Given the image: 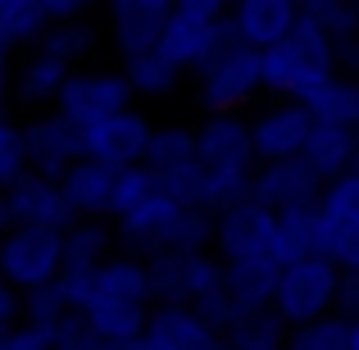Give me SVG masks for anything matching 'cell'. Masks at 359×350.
<instances>
[{
	"label": "cell",
	"instance_id": "obj_1",
	"mask_svg": "<svg viewBox=\"0 0 359 350\" xmlns=\"http://www.w3.org/2000/svg\"><path fill=\"white\" fill-rule=\"evenodd\" d=\"M155 305H159V296H155L150 264L118 250L109 264H100L91 273V296H87V309H82V323L100 342L137 346L146 337V323L155 314Z\"/></svg>",
	"mask_w": 359,
	"mask_h": 350
},
{
	"label": "cell",
	"instance_id": "obj_2",
	"mask_svg": "<svg viewBox=\"0 0 359 350\" xmlns=\"http://www.w3.org/2000/svg\"><path fill=\"white\" fill-rule=\"evenodd\" d=\"M196 146H201V164H205V187H201L205 210L223 214L232 205L250 201L255 173H259L250 114H205L196 123Z\"/></svg>",
	"mask_w": 359,
	"mask_h": 350
},
{
	"label": "cell",
	"instance_id": "obj_3",
	"mask_svg": "<svg viewBox=\"0 0 359 350\" xmlns=\"http://www.w3.org/2000/svg\"><path fill=\"white\" fill-rule=\"evenodd\" d=\"M341 73V55L337 41L300 14V23L291 27V36H282L278 46L264 51V96H282V100H305L318 82Z\"/></svg>",
	"mask_w": 359,
	"mask_h": 350
},
{
	"label": "cell",
	"instance_id": "obj_4",
	"mask_svg": "<svg viewBox=\"0 0 359 350\" xmlns=\"http://www.w3.org/2000/svg\"><path fill=\"white\" fill-rule=\"evenodd\" d=\"M191 91L205 114H241L264 91V51H255L228 27L219 51L191 73Z\"/></svg>",
	"mask_w": 359,
	"mask_h": 350
},
{
	"label": "cell",
	"instance_id": "obj_5",
	"mask_svg": "<svg viewBox=\"0 0 359 350\" xmlns=\"http://www.w3.org/2000/svg\"><path fill=\"white\" fill-rule=\"evenodd\" d=\"M214 255L228 269H287V241H282V219L273 210H264L259 201H241L232 210L219 214L214 223Z\"/></svg>",
	"mask_w": 359,
	"mask_h": 350
},
{
	"label": "cell",
	"instance_id": "obj_6",
	"mask_svg": "<svg viewBox=\"0 0 359 350\" xmlns=\"http://www.w3.org/2000/svg\"><path fill=\"white\" fill-rule=\"evenodd\" d=\"M341 278L346 269L332 264L327 255H305V260H291L278 278V291H273V314L287 323V332L305 323H318V318L337 314V300H341Z\"/></svg>",
	"mask_w": 359,
	"mask_h": 350
},
{
	"label": "cell",
	"instance_id": "obj_7",
	"mask_svg": "<svg viewBox=\"0 0 359 350\" xmlns=\"http://www.w3.org/2000/svg\"><path fill=\"white\" fill-rule=\"evenodd\" d=\"M146 168L155 173L164 196H173L182 205H201L205 164H201V146H196V128H187V123H159L155 141H150Z\"/></svg>",
	"mask_w": 359,
	"mask_h": 350
},
{
	"label": "cell",
	"instance_id": "obj_8",
	"mask_svg": "<svg viewBox=\"0 0 359 350\" xmlns=\"http://www.w3.org/2000/svg\"><path fill=\"white\" fill-rule=\"evenodd\" d=\"M314 250L341 269H359V173L323 187L314 210Z\"/></svg>",
	"mask_w": 359,
	"mask_h": 350
},
{
	"label": "cell",
	"instance_id": "obj_9",
	"mask_svg": "<svg viewBox=\"0 0 359 350\" xmlns=\"http://www.w3.org/2000/svg\"><path fill=\"white\" fill-rule=\"evenodd\" d=\"M132 100H137V91H132L123 64L118 69H73V78L64 82L55 109H60L78 132H87L91 123L118 114V109H132Z\"/></svg>",
	"mask_w": 359,
	"mask_h": 350
},
{
	"label": "cell",
	"instance_id": "obj_10",
	"mask_svg": "<svg viewBox=\"0 0 359 350\" xmlns=\"http://www.w3.org/2000/svg\"><path fill=\"white\" fill-rule=\"evenodd\" d=\"M0 264H5V278L23 296H32L41 287H55L64 278V269H69V260H64V232L14 228L0 241Z\"/></svg>",
	"mask_w": 359,
	"mask_h": 350
},
{
	"label": "cell",
	"instance_id": "obj_11",
	"mask_svg": "<svg viewBox=\"0 0 359 350\" xmlns=\"http://www.w3.org/2000/svg\"><path fill=\"white\" fill-rule=\"evenodd\" d=\"M314 114H309L305 100H264L250 114V137H255V155L259 164H273V159H296L305 155L309 132H314Z\"/></svg>",
	"mask_w": 359,
	"mask_h": 350
},
{
	"label": "cell",
	"instance_id": "obj_12",
	"mask_svg": "<svg viewBox=\"0 0 359 350\" xmlns=\"http://www.w3.org/2000/svg\"><path fill=\"white\" fill-rule=\"evenodd\" d=\"M150 141H155V123L141 114L137 105L118 109V114L91 123L82 132V146H87V159H100L109 168H137L150 159Z\"/></svg>",
	"mask_w": 359,
	"mask_h": 350
},
{
	"label": "cell",
	"instance_id": "obj_13",
	"mask_svg": "<svg viewBox=\"0 0 359 350\" xmlns=\"http://www.w3.org/2000/svg\"><path fill=\"white\" fill-rule=\"evenodd\" d=\"M27 132V164L32 173H46V177H64L73 164L87 159V146H82V132L73 128L60 109H41L23 123Z\"/></svg>",
	"mask_w": 359,
	"mask_h": 350
},
{
	"label": "cell",
	"instance_id": "obj_14",
	"mask_svg": "<svg viewBox=\"0 0 359 350\" xmlns=\"http://www.w3.org/2000/svg\"><path fill=\"white\" fill-rule=\"evenodd\" d=\"M177 0H105V23H109V46L118 60L137 51L159 46Z\"/></svg>",
	"mask_w": 359,
	"mask_h": 350
},
{
	"label": "cell",
	"instance_id": "obj_15",
	"mask_svg": "<svg viewBox=\"0 0 359 350\" xmlns=\"http://www.w3.org/2000/svg\"><path fill=\"white\" fill-rule=\"evenodd\" d=\"M323 177L305 164V159H273V164H259L255 173V201L273 214H291V210H314L318 196H323Z\"/></svg>",
	"mask_w": 359,
	"mask_h": 350
},
{
	"label": "cell",
	"instance_id": "obj_16",
	"mask_svg": "<svg viewBox=\"0 0 359 350\" xmlns=\"http://www.w3.org/2000/svg\"><path fill=\"white\" fill-rule=\"evenodd\" d=\"M137 350H228V337L191 305H155Z\"/></svg>",
	"mask_w": 359,
	"mask_h": 350
},
{
	"label": "cell",
	"instance_id": "obj_17",
	"mask_svg": "<svg viewBox=\"0 0 359 350\" xmlns=\"http://www.w3.org/2000/svg\"><path fill=\"white\" fill-rule=\"evenodd\" d=\"M9 205H14L18 228L69 232L73 223H78L69 196H64V182H60V177H46V173H27L23 182L9 187Z\"/></svg>",
	"mask_w": 359,
	"mask_h": 350
},
{
	"label": "cell",
	"instance_id": "obj_18",
	"mask_svg": "<svg viewBox=\"0 0 359 350\" xmlns=\"http://www.w3.org/2000/svg\"><path fill=\"white\" fill-rule=\"evenodd\" d=\"M223 36H228V18H219V14H196V9H173L164 36H159V46H164V51L173 55L187 73H196L214 51H219Z\"/></svg>",
	"mask_w": 359,
	"mask_h": 350
},
{
	"label": "cell",
	"instance_id": "obj_19",
	"mask_svg": "<svg viewBox=\"0 0 359 350\" xmlns=\"http://www.w3.org/2000/svg\"><path fill=\"white\" fill-rule=\"evenodd\" d=\"M300 23V5H287V0H241V5L228 9V27L250 41L255 51H269L282 36H291V27Z\"/></svg>",
	"mask_w": 359,
	"mask_h": 350
},
{
	"label": "cell",
	"instance_id": "obj_20",
	"mask_svg": "<svg viewBox=\"0 0 359 350\" xmlns=\"http://www.w3.org/2000/svg\"><path fill=\"white\" fill-rule=\"evenodd\" d=\"M60 182H64V196H69V205H73L78 219H109V223H114L118 168L100 164V159H82V164H73Z\"/></svg>",
	"mask_w": 359,
	"mask_h": 350
},
{
	"label": "cell",
	"instance_id": "obj_21",
	"mask_svg": "<svg viewBox=\"0 0 359 350\" xmlns=\"http://www.w3.org/2000/svg\"><path fill=\"white\" fill-rule=\"evenodd\" d=\"M73 78V69L64 60H55V55H46L41 46L36 51H27L23 60H18V78H14V105L32 109V114H41V109H55V100H60L64 82Z\"/></svg>",
	"mask_w": 359,
	"mask_h": 350
},
{
	"label": "cell",
	"instance_id": "obj_22",
	"mask_svg": "<svg viewBox=\"0 0 359 350\" xmlns=\"http://www.w3.org/2000/svg\"><path fill=\"white\" fill-rule=\"evenodd\" d=\"M300 159H305L323 182H337V177L355 173V164H359V137H355V128H346V123H314L309 146H305V155H300Z\"/></svg>",
	"mask_w": 359,
	"mask_h": 350
},
{
	"label": "cell",
	"instance_id": "obj_23",
	"mask_svg": "<svg viewBox=\"0 0 359 350\" xmlns=\"http://www.w3.org/2000/svg\"><path fill=\"white\" fill-rule=\"evenodd\" d=\"M123 73H128L132 91L146 96V100H168L187 78V69L164 51V46H150V51L128 55V60H123Z\"/></svg>",
	"mask_w": 359,
	"mask_h": 350
},
{
	"label": "cell",
	"instance_id": "obj_24",
	"mask_svg": "<svg viewBox=\"0 0 359 350\" xmlns=\"http://www.w3.org/2000/svg\"><path fill=\"white\" fill-rule=\"evenodd\" d=\"M118 250H123L118 228L109 219H78L69 232H64V260H69V269L96 273L100 264H109Z\"/></svg>",
	"mask_w": 359,
	"mask_h": 350
},
{
	"label": "cell",
	"instance_id": "obj_25",
	"mask_svg": "<svg viewBox=\"0 0 359 350\" xmlns=\"http://www.w3.org/2000/svg\"><path fill=\"white\" fill-rule=\"evenodd\" d=\"M309 114L318 123H346V128H359V78L355 73H337V78L318 82L305 96Z\"/></svg>",
	"mask_w": 359,
	"mask_h": 350
},
{
	"label": "cell",
	"instance_id": "obj_26",
	"mask_svg": "<svg viewBox=\"0 0 359 350\" xmlns=\"http://www.w3.org/2000/svg\"><path fill=\"white\" fill-rule=\"evenodd\" d=\"M55 18L46 14L41 0H5L0 5V41L9 51H36L41 36L50 32Z\"/></svg>",
	"mask_w": 359,
	"mask_h": 350
},
{
	"label": "cell",
	"instance_id": "obj_27",
	"mask_svg": "<svg viewBox=\"0 0 359 350\" xmlns=\"http://www.w3.org/2000/svg\"><path fill=\"white\" fill-rule=\"evenodd\" d=\"M96 46H100V32L87 23V18L50 23V32L41 36V51H46V55H55V60H64L69 69H82V60H87Z\"/></svg>",
	"mask_w": 359,
	"mask_h": 350
},
{
	"label": "cell",
	"instance_id": "obj_28",
	"mask_svg": "<svg viewBox=\"0 0 359 350\" xmlns=\"http://www.w3.org/2000/svg\"><path fill=\"white\" fill-rule=\"evenodd\" d=\"M27 173H32V164H27V132H23V123H14L9 109L0 105V191L23 182Z\"/></svg>",
	"mask_w": 359,
	"mask_h": 350
},
{
	"label": "cell",
	"instance_id": "obj_29",
	"mask_svg": "<svg viewBox=\"0 0 359 350\" xmlns=\"http://www.w3.org/2000/svg\"><path fill=\"white\" fill-rule=\"evenodd\" d=\"M287 350H351V318L327 314L318 323H305L287 332Z\"/></svg>",
	"mask_w": 359,
	"mask_h": 350
},
{
	"label": "cell",
	"instance_id": "obj_30",
	"mask_svg": "<svg viewBox=\"0 0 359 350\" xmlns=\"http://www.w3.org/2000/svg\"><path fill=\"white\" fill-rule=\"evenodd\" d=\"M228 350H287V323L273 309L250 314L237 332L228 337Z\"/></svg>",
	"mask_w": 359,
	"mask_h": 350
},
{
	"label": "cell",
	"instance_id": "obj_31",
	"mask_svg": "<svg viewBox=\"0 0 359 350\" xmlns=\"http://www.w3.org/2000/svg\"><path fill=\"white\" fill-rule=\"evenodd\" d=\"M155 191H159V182H155V173H150L146 164H137V168H118V182H114V223L123 219V214L141 210V205H146Z\"/></svg>",
	"mask_w": 359,
	"mask_h": 350
},
{
	"label": "cell",
	"instance_id": "obj_32",
	"mask_svg": "<svg viewBox=\"0 0 359 350\" xmlns=\"http://www.w3.org/2000/svg\"><path fill=\"white\" fill-rule=\"evenodd\" d=\"M14 323H23V291L5 278V264H0V328L9 332Z\"/></svg>",
	"mask_w": 359,
	"mask_h": 350
},
{
	"label": "cell",
	"instance_id": "obj_33",
	"mask_svg": "<svg viewBox=\"0 0 359 350\" xmlns=\"http://www.w3.org/2000/svg\"><path fill=\"white\" fill-rule=\"evenodd\" d=\"M5 350H55V342L46 332H36L32 323H14L5 332Z\"/></svg>",
	"mask_w": 359,
	"mask_h": 350
},
{
	"label": "cell",
	"instance_id": "obj_34",
	"mask_svg": "<svg viewBox=\"0 0 359 350\" xmlns=\"http://www.w3.org/2000/svg\"><path fill=\"white\" fill-rule=\"evenodd\" d=\"M41 5H46V14H50L55 23H69V18H87L96 0H41Z\"/></svg>",
	"mask_w": 359,
	"mask_h": 350
},
{
	"label": "cell",
	"instance_id": "obj_35",
	"mask_svg": "<svg viewBox=\"0 0 359 350\" xmlns=\"http://www.w3.org/2000/svg\"><path fill=\"white\" fill-rule=\"evenodd\" d=\"M337 314L359 318V269H346V278H341V300H337Z\"/></svg>",
	"mask_w": 359,
	"mask_h": 350
},
{
	"label": "cell",
	"instance_id": "obj_36",
	"mask_svg": "<svg viewBox=\"0 0 359 350\" xmlns=\"http://www.w3.org/2000/svg\"><path fill=\"white\" fill-rule=\"evenodd\" d=\"M14 78H18V60H14V51L0 41V105L14 100Z\"/></svg>",
	"mask_w": 359,
	"mask_h": 350
},
{
	"label": "cell",
	"instance_id": "obj_37",
	"mask_svg": "<svg viewBox=\"0 0 359 350\" xmlns=\"http://www.w3.org/2000/svg\"><path fill=\"white\" fill-rule=\"evenodd\" d=\"M177 9H196V14H228V0H177Z\"/></svg>",
	"mask_w": 359,
	"mask_h": 350
},
{
	"label": "cell",
	"instance_id": "obj_38",
	"mask_svg": "<svg viewBox=\"0 0 359 350\" xmlns=\"http://www.w3.org/2000/svg\"><path fill=\"white\" fill-rule=\"evenodd\" d=\"M14 228H18V219H14V205H9V191H0V241Z\"/></svg>",
	"mask_w": 359,
	"mask_h": 350
},
{
	"label": "cell",
	"instance_id": "obj_39",
	"mask_svg": "<svg viewBox=\"0 0 359 350\" xmlns=\"http://www.w3.org/2000/svg\"><path fill=\"white\" fill-rule=\"evenodd\" d=\"M351 350H359V318H351Z\"/></svg>",
	"mask_w": 359,
	"mask_h": 350
},
{
	"label": "cell",
	"instance_id": "obj_40",
	"mask_svg": "<svg viewBox=\"0 0 359 350\" xmlns=\"http://www.w3.org/2000/svg\"><path fill=\"white\" fill-rule=\"evenodd\" d=\"M0 350H5V328H0Z\"/></svg>",
	"mask_w": 359,
	"mask_h": 350
},
{
	"label": "cell",
	"instance_id": "obj_41",
	"mask_svg": "<svg viewBox=\"0 0 359 350\" xmlns=\"http://www.w3.org/2000/svg\"><path fill=\"white\" fill-rule=\"evenodd\" d=\"M55 350H78V346H55Z\"/></svg>",
	"mask_w": 359,
	"mask_h": 350
},
{
	"label": "cell",
	"instance_id": "obj_42",
	"mask_svg": "<svg viewBox=\"0 0 359 350\" xmlns=\"http://www.w3.org/2000/svg\"><path fill=\"white\" fill-rule=\"evenodd\" d=\"M232 5H241V0H228V9H232Z\"/></svg>",
	"mask_w": 359,
	"mask_h": 350
},
{
	"label": "cell",
	"instance_id": "obj_43",
	"mask_svg": "<svg viewBox=\"0 0 359 350\" xmlns=\"http://www.w3.org/2000/svg\"><path fill=\"white\" fill-rule=\"evenodd\" d=\"M355 137H359V128H355ZM355 173H359V164H355Z\"/></svg>",
	"mask_w": 359,
	"mask_h": 350
},
{
	"label": "cell",
	"instance_id": "obj_44",
	"mask_svg": "<svg viewBox=\"0 0 359 350\" xmlns=\"http://www.w3.org/2000/svg\"><path fill=\"white\" fill-rule=\"evenodd\" d=\"M287 5H300V0H287Z\"/></svg>",
	"mask_w": 359,
	"mask_h": 350
},
{
	"label": "cell",
	"instance_id": "obj_45",
	"mask_svg": "<svg viewBox=\"0 0 359 350\" xmlns=\"http://www.w3.org/2000/svg\"><path fill=\"white\" fill-rule=\"evenodd\" d=\"M0 5H5V0H0Z\"/></svg>",
	"mask_w": 359,
	"mask_h": 350
}]
</instances>
